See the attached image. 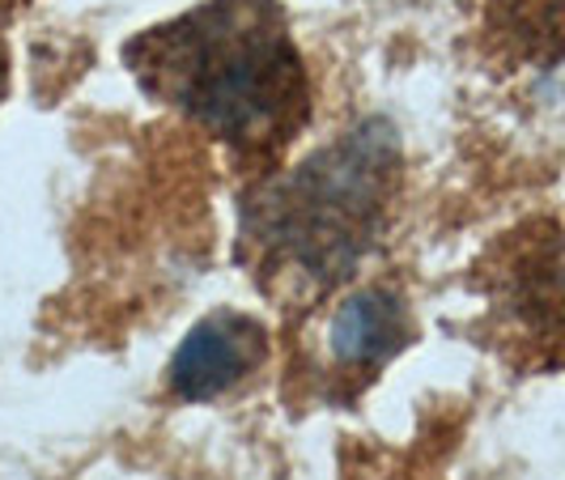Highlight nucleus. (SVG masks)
<instances>
[{"label": "nucleus", "instance_id": "nucleus-1", "mask_svg": "<svg viewBox=\"0 0 565 480\" xmlns=\"http://www.w3.org/2000/svg\"><path fill=\"white\" fill-rule=\"evenodd\" d=\"M141 85L238 153H277L307 124V68L277 0H209L128 47Z\"/></svg>", "mask_w": 565, "mask_h": 480}, {"label": "nucleus", "instance_id": "nucleus-2", "mask_svg": "<svg viewBox=\"0 0 565 480\" xmlns=\"http://www.w3.org/2000/svg\"><path fill=\"white\" fill-rule=\"evenodd\" d=\"M396 167L392 132L366 124L264 183L243 213V243L259 277L307 289L349 277L387 217Z\"/></svg>", "mask_w": 565, "mask_h": 480}, {"label": "nucleus", "instance_id": "nucleus-3", "mask_svg": "<svg viewBox=\"0 0 565 480\" xmlns=\"http://www.w3.org/2000/svg\"><path fill=\"white\" fill-rule=\"evenodd\" d=\"M268 332L247 314H209L179 344L170 362V387L183 399H213L264 366Z\"/></svg>", "mask_w": 565, "mask_h": 480}, {"label": "nucleus", "instance_id": "nucleus-4", "mask_svg": "<svg viewBox=\"0 0 565 480\" xmlns=\"http://www.w3.org/2000/svg\"><path fill=\"white\" fill-rule=\"evenodd\" d=\"M332 358L349 370H374L383 366L396 349L408 340V314L404 302L387 289H366L358 298H349L332 314Z\"/></svg>", "mask_w": 565, "mask_h": 480}, {"label": "nucleus", "instance_id": "nucleus-5", "mask_svg": "<svg viewBox=\"0 0 565 480\" xmlns=\"http://www.w3.org/2000/svg\"><path fill=\"white\" fill-rule=\"evenodd\" d=\"M4 82H9V60H4V47H0V94H4Z\"/></svg>", "mask_w": 565, "mask_h": 480}]
</instances>
